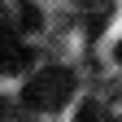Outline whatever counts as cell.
Wrapping results in <instances>:
<instances>
[{
  "label": "cell",
  "instance_id": "1",
  "mask_svg": "<svg viewBox=\"0 0 122 122\" xmlns=\"http://www.w3.org/2000/svg\"><path fill=\"white\" fill-rule=\"evenodd\" d=\"M70 96H74V74L66 66H44L22 87V109L26 113H52L61 105H70Z\"/></svg>",
  "mask_w": 122,
  "mask_h": 122
},
{
  "label": "cell",
  "instance_id": "2",
  "mask_svg": "<svg viewBox=\"0 0 122 122\" xmlns=\"http://www.w3.org/2000/svg\"><path fill=\"white\" fill-rule=\"evenodd\" d=\"M39 9L30 0H0V35L5 39H22L30 30H39Z\"/></svg>",
  "mask_w": 122,
  "mask_h": 122
},
{
  "label": "cell",
  "instance_id": "3",
  "mask_svg": "<svg viewBox=\"0 0 122 122\" xmlns=\"http://www.w3.org/2000/svg\"><path fill=\"white\" fill-rule=\"evenodd\" d=\"M30 61H35V52H30L22 39H5L0 35V74H22Z\"/></svg>",
  "mask_w": 122,
  "mask_h": 122
},
{
  "label": "cell",
  "instance_id": "4",
  "mask_svg": "<svg viewBox=\"0 0 122 122\" xmlns=\"http://www.w3.org/2000/svg\"><path fill=\"white\" fill-rule=\"evenodd\" d=\"M74 122H122L105 100H83L79 105V113H74Z\"/></svg>",
  "mask_w": 122,
  "mask_h": 122
},
{
  "label": "cell",
  "instance_id": "6",
  "mask_svg": "<svg viewBox=\"0 0 122 122\" xmlns=\"http://www.w3.org/2000/svg\"><path fill=\"white\" fill-rule=\"evenodd\" d=\"M113 61H118V66H122V39H118V48H113Z\"/></svg>",
  "mask_w": 122,
  "mask_h": 122
},
{
  "label": "cell",
  "instance_id": "5",
  "mask_svg": "<svg viewBox=\"0 0 122 122\" xmlns=\"http://www.w3.org/2000/svg\"><path fill=\"white\" fill-rule=\"evenodd\" d=\"M74 9H83V13H92V18H105V13H109L113 9V0H74Z\"/></svg>",
  "mask_w": 122,
  "mask_h": 122
}]
</instances>
